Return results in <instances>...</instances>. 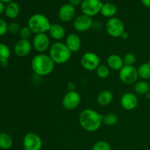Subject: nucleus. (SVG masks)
<instances>
[{
  "mask_svg": "<svg viewBox=\"0 0 150 150\" xmlns=\"http://www.w3.org/2000/svg\"><path fill=\"white\" fill-rule=\"evenodd\" d=\"M103 115L91 108L83 110L79 117V123L82 128L89 133L99 130L103 124Z\"/></svg>",
  "mask_w": 150,
  "mask_h": 150,
  "instance_id": "f257e3e1",
  "label": "nucleus"
},
{
  "mask_svg": "<svg viewBox=\"0 0 150 150\" xmlns=\"http://www.w3.org/2000/svg\"><path fill=\"white\" fill-rule=\"evenodd\" d=\"M55 66L49 55L45 54H38L34 56L31 61L32 70L37 76H46L53 72Z\"/></svg>",
  "mask_w": 150,
  "mask_h": 150,
  "instance_id": "f03ea898",
  "label": "nucleus"
},
{
  "mask_svg": "<svg viewBox=\"0 0 150 150\" xmlns=\"http://www.w3.org/2000/svg\"><path fill=\"white\" fill-rule=\"evenodd\" d=\"M49 57L55 64H62L67 62L71 58L73 53L70 51L65 43L58 41L52 45L49 48Z\"/></svg>",
  "mask_w": 150,
  "mask_h": 150,
  "instance_id": "7ed1b4c3",
  "label": "nucleus"
},
{
  "mask_svg": "<svg viewBox=\"0 0 150 150\" xmlns=\"http://www.w3.org/2000/svg\"><path fill=\"white\" fill-rule=\"evenodd\" d=\"M51 23L48 18L42 14L32 15L28 21V26L35 35L46 33L49 31Z\"/></svg>",
  "mask_w": 150,
  "mask_h": 150,
  "instance_id": "20e7f679",
  "label": "nucleus"
},
{
  "mask_svg": "<svg viewBox=\"0 0 150 150\" xmlns=\"http://www.w3.org/2000/svg\"><path fill=\"white\" fill-rule=\"evenodd\" d=\"M107 33L112 38H121L122 34L125 32V25L122 21L117 17L111 18L105 25Z\"/></svg>",
  "mask_w": 150,
  "mask_h": 150,
  "instance_id": "39448f33",
  "label": "nucleus"
},
{
  "mask_svg": "<svg viewBox=\"0 0 150 150\" xmlns=\"http://www.w3.org/2000/svg\"><path fill=\"white\" fill-rule=\"evenodd\" d=\"M119 77L121 81L125 84H134L138 81L139 74L137 68L134 66L124 65L119 71Z\"/></svg>",
  "mask_w": 150,
  "mask_h": 150,
  "instance_id": "423d86ee",
  "label": "nucleus"
},
{
  "mask_svg": "<svg viewBox=\"0 0 150 150\" xmlns=\"http://www.w3.org/2000/svg\"><path fill=\"white\" fill-rule=\"evenodd\" d=\"M32 48L39 54H44L51 47L50 37L46 33L37 34L32 40Z\"/></svg>",
  "mask_w": 150,
  "mask_h": 150,
  "instance_id": "0eeeda50",
  "label": "nucleus"
},
{
  "mask_svg": "<svg viewBox=\"0 0 150 150\" xmlns=\"http://www.w3.org/2000/svg\"><path fill=\"white\" fill-rule=\"evenodd\" d=\"M103 4L100 0H83L81 10L83 14L92 18L100 13Z\"/></svg>",
  "mask_w": 150,
  "mask_h": 150,
  "instance_id": "6e6552de",
  "label": "nucleus"
},
{
  "mask_svg": "<svg viewBox=\"0 0 150 150\" xmlns=\"http://www.w3.org/2000/svg\"><path fill=\"white\" fill-rule=\"evenodd\" d=\"M81 64L87 71H93L100 65V59L96 54L89 51L83 54L81 59Z\"/></svg>",
  "mask_w": 150,
  "mask_h": 150,
  "instance_id": "1a4fd4ad",
  "label": "nucleus"
},
{
  "mask_svg": "<svg viewBox=\"0 0 150 150\" xmlns=\"http://www.w3.org/2000/svg\"><path fill=\"white\" fill-rule=\"evenodd\" d=\"M23 146L24 150H41L42 141L39 135L30 132L26 133L23 137Z\"/></svg>",
  "mask_w": 150,
  "mask_h": 150,
  "instance_id": "9d476101",
  "label": "nucleus"
},
{
  "mask_svg": "<svg viewBox=\"0 0 150 150\" xmlns=\"http://www.w3.org/2000/svg\"><path fill=\"white\" fill-rule=\"evenodd\" d=\"M81 98L80 94L76 91H68L62 99V105L65 109L73 111L80 105Z\"/></svg>",
  "mask_w": 150,
  "mask_h": 150,
  "instance_id": "9b49d317",
  "label": "nucleus"
},
{
  "mask_svg": "<svg viewBox=\"0 0 150 150\" xmlns=\"http://www.w3.org/2000/svg\"><path fill=\"white\" fill-rule=\"evenodd\" d=\"M93 22L92 18L84 14H81L75 18L73 25L77 32H85L92 27Z\"/></svg>",
  "mask_w": 150,
  "mask_h": 150,
  "instance_id": "f8f14e48",
  "label": "nucleus"
},
{
  "mask_svg": "<svg viewBox=\"0 0 150 150\" xmlns=\"http://www.w3.org/2000/svg\"><path fill=\"white\" fill-rule=\"evenodd\" d=\"M120 104L125 110L132 111L138 106L139 100L134 93L126 92L122 95L120 98Z\"/></svg>",
  "mask_w": 150,
  "mask_h": 150,
  "instance_id": "ddd939ff",
  "label": "nucleus"
},
{
  "mask_svg": "<svg viewBox=\"0 0 150 150\" xmlns=\"http://www.w3.org/2000/svg\"><path fill=\"white\" fill-rule=\"evenodd\" d=\"M32 44L29 40L21 39L17 41L14 45V53L19 57H24L31 52Z\"/></svg>",
  "mask_w": 150,
  "mask_h": 150,
  "instance_id": "4468645a",
  "label": "nucleus"
},
{
  "mask_svg": "<svg viewBox=\"0 0 150 150\" xmlns=\"http://www.w3.org/2000/svg\"><path fill=\"white\" fill-rule=\"evenodd\" d=\"M58 16L60 20L64 23L70 22L76 16V8L69 3L63 4L59 10Z\"/></svg>",
  "mask_w": 150,
  "mask_h": 150,
  "instance_id": "2eb2a0df",
  "label": "nucleus"
},
{
  "mask_svg": "<svg viewBox=\"0 0 150 150\" xmlns=\"http://www.w3.org/2000/svg\"><path fill=\"white\" fill-rule=\"evenodd\" d=\"M65 45L72 53H76L81 48V39L76 33L69 34L66 37Z\"/></svg>",
  "mask_w": 150,
  "mask_h": 150,
  "instance_id": "dca6fc26",
  "label": "nucleus"
},
{
  "mask_svg": "<svg viewBox=\"0 0 150 150\" xmlns=\"http://www.w3.org/2000/svg\"><path fill=\"white\" fill-rule=\"evenodd\" d=\"M49 37H51L52 39L55 40L57 42L64 39L66 35L65 29L59 23H53L50 27L48 31Z\"/></svg>",
  "mask_w": 150,
  "mask_h": 150,
  "instance_id": "f3484780",
  "label": "nucleus"
},
{
  "mask_svg": "<svg viewBox=\"0 0 150 150\" xmlns=\"http://www.w3.org/2000/svg\"><path fill=\"white\" fill-rule=\"evenodd\" d=\"M107 66L112 70H118L120 71L122 67L124 66L123 59L117 54H111L108 56L106 60Z\"/></svg>",
  "mask_w": 150,
  "mask_h": 150,
  "instance_id": "a211bd4d",
  "label": "nucleus"
},
{
  "mask_svg": "<svg viewBox=\"0 0 150 150\" xmlns=\"http://www.w3.org/2000/svg\"><path fill=\"white\" fill-rule=\"evenodd\" d=\"M113 100H114V95L112 92L108 89L101 91L97 97V101L101 106H108L111 103Z\"/></svg>",
  "mask_w": 150,
  "mask_h": 150,
  "instance_id": "6ab92c4d",
  "label": "nucleus"
},
{
  "mask_svg": "<svg viewBox=\"0 0 150 150\" xmlns=\"http://www.w3.org/2000/svg\"><path fill=\"white\" fill-rule=\"evenodd\" d=\"M4 12L7 18L10 19H15L18 16L20 13V7L18 3L12 1L7 4V5L5 7Z\"/></svg>",
  "mask_w": 150,
  "mask_h": 150,
  "instance_id": "aec40b11",
  "label": "nucleus"
},
{
  "mask_svg": "<svg viewBox=\"0 0 150 150\" xmlns=\"http://www.w3.org/2000/svg\"><path fill=\"white\" fill-rule=\"evenodd\" d=\"M117 12V6L111 2L105 3V4H103V7L100 10V13L102 16H103L104 17L109 18L114 17Z\"/></svg>",
  "mask_w": 150,
  "mask_h": 150,
  "instance_id": "412c9836",
  "label": "nucleus"
},
{
  "mask_svg": "<svg viewBox=\"0 0 150 150\" xmlns=\"http://www.w3.org/2000/svg\"><path fill=\"white\" fill-rule=\"evenodd\" d=\"M10 48L6 44L0 42V63L2 66H7L8 59L10 57Z\"/></svg>",
  "mask_w": 150,
  "mask_h": 150,
  "instance_id": "4be33fe9",
  "label": "nucleus"
},
{
  "mask_svg": "<svg viewBox=\"0 0 150 150\" xmlns=\"http://www.w3.org/2000/svg\"><path fill=\"white\" fill-rule=\"evenodd\" d=\"M134 91L137 95H146L150 91L149 83L146 81H138L134 83Z\"/></svg>",
  "mask_w": 150,
  "mask_h": 150,
  "instance_id": "5701e85b",
  "label": "nucleus"
},
{
  "mask_svg": "<svg viewBox=\"0 0 150 150\" xmlns=\"http://www.w3.org/2000/svg\"><path fill=\"white\" fill-rule=\"evenodd\" d=\"M13 138L9 133H0V148L2 149H9L13 145Z\"/></svg>",
  "mask_w": 150,
  "mask_h": 150,
  "instance_id": "b1692460",
  "label": "nucleus"
},
{
  "mask_svg": "<svg viewBox=\"0 0 150 150\" xmlns=\"http://www.w3.org/2000/svg\"><path fill=\"white\" fill-rule=\"evenodd\" d=\"M139 77L143 79L144 81H146L150 79V63L146 62L141 64L137 68Z\"/></svg>",
  "mask_w": 150,
  "mask_h": 150,
  "instance_id": "393cba45",
  "label": "nucleus"
},
{
  "mask_svg": "<svg viewBox=\"0 0 150 150\" xmlns=\"http://www.w3.org/2000/svg\"><path fill=\"white\" fill-rule=\"evenodd\" d=\"M118 122V117L114 113H108V114L103 115V123L107 126H114Z\"/></svg>",
  "mask_w": 150,
  "mask_h": 150,
  "instance_id": "a878e982",
  "label": "nucleus"
},
{
  "mask_svg": "<svg viewBox=\"0 0 150 150\" xmlns=\"http://www.w3.org/2000/svg\"><path fill=\"white\" fill-rule=\"evenodd\" d=\"M95 71L98 77L101 79H107L110 75V68L105 64H100Z\"/></svg>",
  "mask_w": 150,
  "mask_h": 150,
  "instance_id": "bb28decb",
  "label": "nucleus"
},
{
  "mask_svg": "<svg viewBox=\"0 0 150 150\" xmlns=\"http://www.w3.org/2000/svg\"><path fill=\"white\" fill-rule=\"evenodd\" d=\"M92 150H111L109 143L105 141H98L92 146Z\"/></svg>",
  "mask_w": 150,
  "mask_h": 150,
  "instance_id": "cd10ccee",
  "label": "nucleus"
},
{
  "mask_svg": "<svg viewBox=\"0 0 150 150\" xmlns=\"http://www.w3.org/2000/svg\"><path fill=\"white\" fill-rule=\"evenodd\" d=\"M122 59L124 65L133 66L136 62V57L133 53H127L124 56Z\"/></svg>",
  "mask_w": 150,
  "mask_h": 150,
  "instance_id": "c85d7f7f",
  "label": "nucleus"
},
{
  "mask_svg": "<svg viewBox=\"0 0 150 150\" xmlns=\"http://www.w3.org/2000/svg\"><path fill=\"white\" fill-rule=\"evenodd\" d=\"M32 34H33V32L28 26L21 28V30L19 32L21 38L24 40H29L32 36Z\"/></svg>",
  "mask_w": 150,
  "mask_h": 150,
  "instance_id": "c756f323",
  "label": "nucleus"
},
{
  "mask_svg": "<svg viewBox=\"0 0 150 150\" xmlns=\"http://www.w3.org/2000/svg\"><path fill=\"white\" fill-rule=\"evenodd\" d=\"M21 27L18 23L13 22V23H10V24H8V32L10 33L15 35V34L19 33Z\"/></svg>",
  "mask_w": 150,
  "mask_h": 150,
  "instance_id": "7c9ffc66",
  "label": "nucleus"
},
{
  "mask_svg": "<svg viewBox=\"0 0 150 150\" xmlns=\"http://www.w3.org/2000/svg\"><path fill=\"white\" fill-rule=\"evenodd\" d=\"M8 32V24L2 18H0V36H4Z\"/></svg>",
  "mask_w": 150,
  "mask_h": 150,
  "instance_id": "2f4dec72",
  "label": "nucleus"
},
{
  "mask_svg": "<svg viewBox=\"0 0 150 150\" xmlns=\"http://www.w3.org/2000/svg\"><path fill=\"white\" fill-rule=\"evenodd\" d=\"M103 27V25L102 23H100V22L99 21H95V22H93V24H92V29H94L95 30H100L101 29H102Z\"/></svg>",
  "mask_w": 150,
  "mask_h": 150,
  "instance_id": "473e14b6",
  "label": "nucleus"
},
{
  "mask_svg": "<svg viewBox=\"0 0 150 150\" xmlns=\"http://www.w3.org/2000/svg\"><path fill=\"white\" fill-rule=\"evenodd\" d=\"M83 0H69V4L73 5V7H76L80 4H81Z\"/></svg>",
  "mask_w": 150,
  "mask_h": 150,
  "instance_id": "72a5a7b5",
  "label": "nucleus"
},
{
  "mask_svg": "<svg viewBox=\"0 0 150 150\" xmlns=\"http://www.w3.org/2000/svg\"><path fill=\"white\" fill-rule=\"evenodd\" d=\"M76 83L74 82H70L67 83V89L68 91H76Z\"/></svg>",
  "mask_w": 150,
  "mask_h": 150,
  "instance_id": "f704fd0d",
  "label": "nucleus"
},
{
  "mask_svg": "<svg viewBox=\"0 0 150 150\" xmlns=\"http://www.w3.org/2000/svg\"><path fill=\"white\" fill-rule=\"evenodd\" d=\"M144 6L150 8V0H141Z\"/></svg>",
  "mask_w": 150,
  "mask_h": 150,
  "instance_id": "c9c22d12",
  "label": "nucleus"
},
{
  "mask_svg": "<svg viewBox=\"0 0 150 150\" xmlns=\"http://www.w3.org/2000/svg\"><path fill=\"white\" fill-rule=\"evenodd\" d=\"M4 10H5V7L4 5V3L0 1V15L4 11Z\"/></svg>",
  "mask_w": 150,
  "mask_h": 150,
  "instance_id": "e433bc0d",
  "label": "nucleus"
},
{
  "mask_svg": "<svg viewBox=\"0 0 150 150\" xmlns=\"http://www.w3.org/2000/svg\"><path fill=\"white\" fill-rule=\"evenodd\" d=\"M128 38H129V34L126 32H125L124 33L122 34V35L121 36V38H122L123 40H127Z\"/></svg>",
  "mask_w": 150,
  "mask_h": 150,
  "instance_id": "4c0bfd02",
  "label": "nucleus"
},
{
  "mask_svg": "<svg viewBox=\"0 0 150 150\" xmlns=\"http://www.w3.org/2000/svg\"><path fill=\"white\" fill-rule=\"evenodd\" d=\"M0 1H1L3 3H10L13 1V0H0Z\"/></svg>",
  "mask_w": 150,
  "mask_h": 150,
  "instance_id": "58836bf2",
  "label": "nucleus"
},
{
  "mask_svg": "<svg viewBox=\"0 0 150 150\" xmlns=\"http://www.w3.org/2000/svg\"><path fill=\"white\" fill-rule=\"evenodd\" d=\"M145 96H146V98H147V99H150V91L149 92H148L147 94H146V95H145Z\"/></svg>",
  "mask_w": 150,
  "mask_h": 150,
  "instance_id": "ea45409f",
  "label": "nucleus"
},
{
  "mask_svg": "<svg viewBox=\"0 0 150 150\" xmlns=\"http://www.w3.org/2000/svg\"><path fill=\"white\" fill-rule=\"evenodd\" d=\"M149 88H150V83H149Z\"/></svg>",
  "mask_w": 150,
  "mask_h": 150,
  "instance_id": "a19ab883",
  "label": "nucleus"
}]
</instances>
